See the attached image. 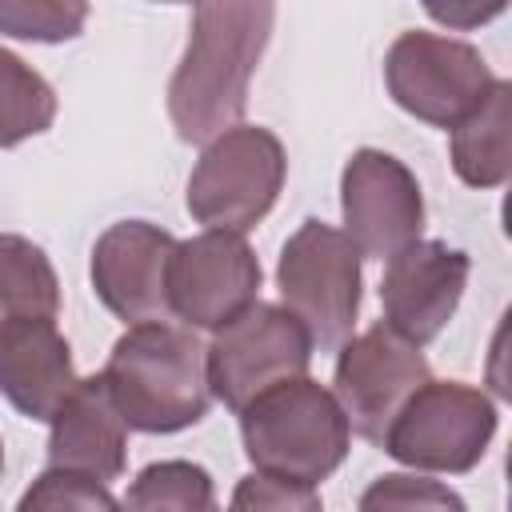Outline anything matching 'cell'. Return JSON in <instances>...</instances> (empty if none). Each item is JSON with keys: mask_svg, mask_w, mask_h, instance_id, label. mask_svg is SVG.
<instances>
[{"mask_svg": "<svg viewBox=\"0 0 512 512\" xmlns=\"http://www.w3.org/2000/svg\"><path fill=\"white\" fill-rule=\"evenodd\" d=\"M16 512H120V500L92 476L48 468L24 488Z\"/></svg>", "mask_w": 512, "mask_h": 512, "instance_id": "obj_22", "label": "cell"}, {"mask_svg": "<svg viewBox=\"0 0 512 512\" xmlns=\"http://www.w3.org/2000/svg\"><path fill=\"white\" fill-rule=\"evenodd\" d=\"M48 468L80 472L100 484L116 480L128 464V428L100 376H84L48 420Z\"/></svg>", "mask_w": 512, "mask_h": 512, "instance_id": "obj_15", "label": "cell"}, {"mask_svg": "<svg viewBox=\"0 0 512 512\" xmlns=\"http://www.w3.org/2000/svg\"><path fill=\"white\" fill-rule=\"evenodd\" d=\"M428 360L416 344L396 336L388 324H372L360 336H348L336 356L332 372V396L344 408V420L356 436L380 444L392 416L404 408V400L428 384Z\"/></svg>", "mask_w": 512, "mask_h": 512, "instance_id": "obj_9", "label": "cell"}, {"mask_svg": "<svg viewBox=\"0 0 512 512\" xmlns=\"http://www.w3.org/2000/svg\"><path fill=\"white\" fill-rule=\"evenodd\" d=\"M472 260L460 248H448L444 240H416L400 248L380 280V304L384 320L396 336L424 348L436 340L448 320L460 308V296L468 288Z\"/></svg>", "mask_w": 512, "mask_h": 512, "instance_id": "obj_13", "label": "cell"}, {"mask_svg": "<svg viewBox=\"0 0 512 512\" xmlns=\"http://www.w3.org/2000/svg\"><path fill=\"white\" fill-rule=\"evenodd\" d=\"M308 364H312V336L304 332V324L284 304H264V300L244 308L204 348L208 392L232 412H244L260 392L284 380L308 376Z\"/></svg>", "mask_w": 512, "mask_h": 512, "instance_id": "obj_8", "label": "cell"}, {"mask_svg": "<svg viewBox=\"0 0 512 512\" xmlns=\"http://www.w3.org/2000/svg\"><path fill=\"white\" fill-rule=\"evenodd\" d=\"M0 468H4V444H0Z\"/></svg>", "mask_w": 512, "mask_h": 512, "instance_id": "obj_25", "label": "cell"}, {"mask_svg": "<svg viewBox=\"0 0 512 512\" xmlns=\"http://www.w3.org/2000/svg\"><path fill=\"white\" fill-rule=\"evenodd\" d=\"M236 416H240L244 456L252 460L256 472L276 480L316 488L344 464L352 448V428L344 420V408L324 384L308 376L260 392Z\"/></svg>", "mask_w": 512, "mask_h": 512, "instance_id": "obj_3", "label": "cell"}, {"mask_svg": "<svg viewBox=\"0 0 512 512\" xmlns=\"http://www.w3.org/2000/svg\"><path fill=\"white\" fill-rule=\"evenodd\" d=\"M496 424L500 412L488 392L460 380H428L392 416L380 448L412 472L460 476L484 460Z\"/></svg>", "mask_w": 512, "mask_h": 512, "instance_id": "obj_5", "label": "cell"}, {"mask_svg": "<svg viewBox=\"0 0 512 512\" xmlns=\"http://www.w3.org/2000/svg\"><path fill=\"white\" fill-rule=\"evenodd\" d=\"M100 380L124 428L148 436L184 432L200 424L212 404L200 340L168 320L132 324L112 344Z\"/></svg>", "mask_w": 512, "mask_h": 512, "instance_id": "obj_2", "label": "cell"}, {"mask_svg": "<svg viewBox=\"0 0 512 512\" xmlns=\"http://www.w3.org/2000/svg\"><path fill=\"white\" fill-rule=\"evenodd\" d=\"M452 168L468 188H500L512 176V84L496 80L488 100L452 128Z\"/></svg>", "mask_w": 512, "mask_h": 512, "instance_id": "obj_16", "label": "cell"}, {"mask_svg": "<svg viewBox=\"0 0 512 512\" xmlns=\"http://www.w3.org/2000/svg\"><path fill=\"white\" fill-rule=\"evenodd\" d=\"M272 4H196L184 56L168 80V116L184 144H212L248 108L252 72L268 48Z\"/></svg>", "mask_w": 512, "mask_h": 512, "instance_id": "obj_1", "label": "cell"}, {"mask_svg": "<svg viewBox=\"0 0 512 512\" xmlns=\"http://www.w3.org/2000/svg\"><path fill=\"white\" fill-rule=\"evenodd\" d=\"M356 512H468L464 496L420 472H384L364 492Z\"/></svg>", "mask_w": 512, "mask_h": 512, "instance_id": "obj_20", "label": "cell"}, {"mask_svg": "<svg viewBox=\"0 0 512 512\" xmlns=\"http://www.w3.org/2000/svg\"><path fill=\"white\" fill-rule=\"evenodd\" d=\"M344 236L360 256L392 260L424 232V196L404 160L380 148H356L340 172Z\"/></svg>", "mask_w": 512, "mask_h": 512, "instance_id": "obj_11", "label": "cell"}, {"mask_svg": "<svg viewBox=\"0 0 512 512\" xmlns=\"http://www.w3.org/2000/svg\"><path fill=\"white\" fill-rule=\"evenodd\" d=\"M88 4L80 0H0V32L36 44H64L84 32Z\"/></svg>", "mask_w": 512, "mask_h": 512, "instance_id": "obj_21", "label": "cell"}, {"mask_svg": "<svg viewBox=\"0 0 512 512\" xmlns=\"http://www.w3.org/2000/svg\"><path fill=\"white\" fill-rule=\"evenodd\" d=\"M80 384L72 348L56 320H4L0 324V396L28 420H52L68 392Z\"/></svg>", "mask_w": 512, "mask_h": 512, "instance_id": "obj_14", "label": "cell"}, {"mask_svg": "<svg viewBox=\"0 0 512 512\" xmlns=\"http://www.w3.org/2000/svg\"><path fill=\"white\" fill-rule=\"evenodd\" d=\"M176 236L148 220H120L92 244V288L100 304L132 324L168 320V268Z\"/></svg>", "mask_w": 512, "mask_h": 512, "instance_id": "obj_12", "label": "cell"}, {"mask_svg": "<svg viewBox=\"0 0 512 512\" xmlns=\"http://www.w3.org/2000/svg\"><path fill=\"white\" fill-rule=\"evenodd\" d=\"M260 260L244 236L200 232L176 240L168 268V308L176 320L200 332H220L260 296Z\"/></svg>", "mask_w": 512, "mask_h": 512, "instance_id": "obj_10", "label": "cell"}, {"mask_svg": "<svg viewBox=\"0 0 512 512\" xmlns=\"http://www.w3.org/2000/svg\"><path fill=\"white\" fill-rule=\"evenodd\" d=\"M120 512H220L208 468L192 460H156L128 484Z\"/></svg>", "mask_w": 512, "mask_h": 512, "instance_id": "obj_18", "label": "cell"}, {"mask_svg": "<svg viewBox=\"0 0 512 512\" xmlns=\"http://www.w3.org/2000/svg\"><path fill=\"white\" fill-rule=\"evenodd\" d=\"M496 80L500 76L488 68L480 48L440 32H400L384 56V88L392 104L444 132L468 120Z\"/></svg>", "mask_w": 512, "mask_h": 512, "instance_id": "obj_7", "label": "cell"}, {"mask_svg": "<svg viewBox=\"0 0 512 512\" xmlns=\"http://www.w3.org/2000/svg\"><path fill=\"white\" fill-rule=\"evenodd\" d=\"M228 512H324V504H320L316 488H308V484L252 472L232 488Z\"/></svg>", "mask_w": 512, "mask_h": 512, "instance_id": "obj_23", "label": "cell"}, {"mask_svg": "<svg viewBox=\"0 0 512 512\" xmlns=\"http://www.w3.org/2000/svg\"><path fill=\"white\" fill-rule=\"evenodd\" d=\"M52 120H56L52 84L16 52L0 48V148H16L48 132Z\"/></svg>", "mask_w": 512, "mask_h": 512, "instance_id": "obj_19", "label": "cell"}, {"mask_svg": "<svg viewBox=\"0 0 512 512\" xmlns=\"http://www.w3.org/2000/svg\"><path fill=\"white\" fill-rule=\"evenodd\" d=\"M60 280L40 244L0 232V324L4 320H56Z\"/></svg>", "mask_w": 512, "mask_h": 512, "instance_id": "obj_17", "label": "cell"}, {"mask_svg": "<svg viewBox=\"0 0 512 512\" xmlns=\"http://www.w3.org/2000/svg\"><path fill=\"white\" fill-rule=\"evenodd\" d=\"M360 252L356 244L324 224L304 220L280 248L276 288L284 308L304 324L312 348H340L360 316Z\"/></svg>", "mask_w": 512, "mask_h": 512, "instance_id": "obj_6", "label": "cell"}, {"mask_svg": "<svg viewBox=\"0 0 512 512\" xmlns=\"http://www.w3.org/2000/svg\"><path fill=\"white\" fill-rule=\"evenodd\" d=\"M496 12H504V4H492V8H440V4H428V16H436V20H444L448 28H468V24H480V20H488V16H496Z\"/></svg>", "mask_w": 512, "mask_h": 512, "instance_id": "obj_24", "label": "cell"}, {"mask_svg": "<svg viewBox=\"0 0 512 512\" xmlns=\"http://www.w3.org/2000/svg\"><path fill=\"white\" fill-rule=\"evenodd\" d=\"M288 176V156L276 132L260 124H236L204 144L192 176H188V212L204 232L244 236L256 228Z\"/></svg>", "mask_w": 512, "mask_h": 512, "instance_id": "obj_4", "label": "cell"}]
</instances>
